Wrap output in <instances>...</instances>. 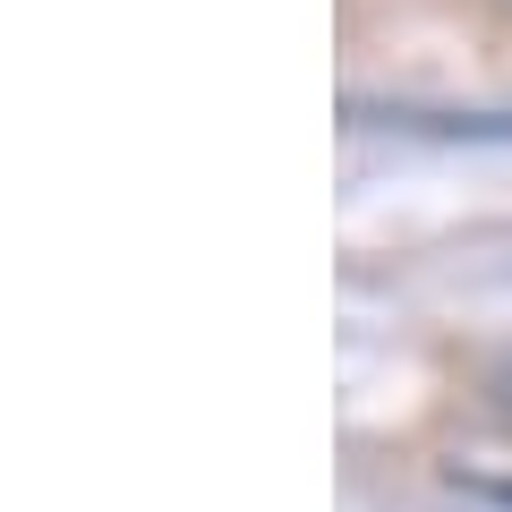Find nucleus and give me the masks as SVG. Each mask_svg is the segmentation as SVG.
<instances>
[{
	"mask_svg": "<svg viewBox=\"0 0 512 512\" xmlns=\"http://www.w3.org/2000/svg\"><path fill=\"white\" fill-rule=\"evenodd\" d=\"M487 393H495V402H504V410H512V350H504V359H495V367H487Z\"/></svg>",
	"mask_w": 512,
	"mask_h": 512,
	"instance_id": "nucleus-1",
	"label": "nucleus"
},
{
	"mask_svg": "<svg viewBox=\"0 0 512 512\" xmlns=\"http://www.w3.org/2000/svg\"><path fill=\"white\" fill-rule=\"evenodd\" d=\"M487 495H495V504H512V487H487Z\"/></svg>",
	"mask_w": 512,
	"mask_h": 512,
	"instance_id": "nucleus-2",
	"label": "nucleus"
},
{
	"mask_svg": "<svg viewBox=\"0 0 512 512\" xmlns=\"http://www.w3.org/2000/svg\"><path fill=\"white\" fill-rule=\"evenodd\" d=\"M504 9H512V0H504Z\"/></svg>",
	"mask_w": 512,
	"mask_h": 512,
	"instance_id": "nucleus-3",
	"label": "nucleus"
}]
</instances>
